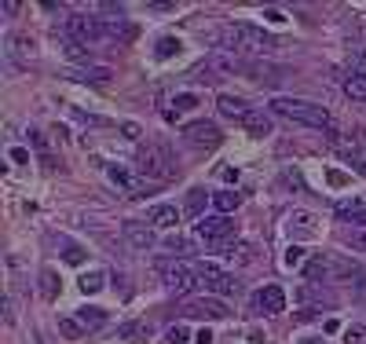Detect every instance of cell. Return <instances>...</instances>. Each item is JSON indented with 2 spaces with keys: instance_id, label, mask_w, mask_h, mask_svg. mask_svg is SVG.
Returning a JSON list of instances; mask_svg holds the SVG:
<instances>
[{
  "instance_id": "cell-24",
  "label": "cell",
  "mask_w": 366,
  "mask_h": 344,
  "mask_svg": "<svg viewBox=\"0 0 366 344\" xmlns=\"http://www.w3.org/2000/svg\"><path fill=\"white\" fill-rule=\"evenodd\" d=\"M59 333L66 337V340H81L88 330H85L81 322H77V315H62V319H59Z\"/></svg>"
},
{
  "instance_id": "cell-25",
  "label": "cell",
  "mask_w": 366,
  "mask_h": 344,
  "mask_svg": "<svg viewBox=\"0 0 366 344\" xmlns=\"http://www.w3.org/2000/svg\"><path fill=\"white\" fill-rule=\"evenodd\" d=\"M66 77H73V81H92V85H106L110 70L106 67H92V70H70Z\"/></svg>"
},
{
  "instance_id": "cell-42",
  "label": "cell",
  "mask_w": 366,
  "mask_h": 344,
  "mask_svg": "<svg viewBox=\"0 0 366 344\" xmlns=\"http://www.w3.org/2000/svg\"><path fill=\"white\" fill-rule=\"evenodd\" d=\"M304 344H323V340H304Z\"/></svg>"
},
{
  "instance_id": "cell-34",
  "label": "cell",
  "mask_w": 366,
  "mask_h": 344,
  "mask_svg": "<svg viewBox=\"0 0 366 344\" xmlns=\"http://www.w3.org/2000/svg\"><path fill=\"white\" fill-rule=\"evenodd\" d=\"M352 165H356V169H359V172L366 176V146H359V151L352 154Z\"/></svg>"
},
{
  "instance_id": "cell-1",
  "label": "cell",
  "mask_w": 366,
  "mask_h": 344,
  "mask_svg": "<svg viewBox=\"0 0 366 344\" xmlns=\"http://www.w3.org/2000/svg\"><path fill=\"white\" fill-rule=\"evenodd\" d=\"M213 41L224 48L227 55L234 59H242V55H272L279 41L272 34H264L260 26H249V22H227V26H220Z\"/></svg>"
},
{
  "instance_id": "cell-35",
  "label": "cell",
  "mask_w": 366,
  "mask_h": 344,
  "mask_svg": "<svg viewBox=\"0 0 366 344\" xmlns=\"http://www.w3.org/2000/svg\"><path fill=\"white\" fill-rule=\"evenodd\" d=\"M169 340H172V344H183V340H187V326H172V330H169Z\"/></svg>"
},
{
  "instance_id": "cell-17",
  "label": "cell",
  "mask_w": 366,
  "mask_h": 344,
  "mask_svg": "<svg viewBox=\"0 0 366 344\" xmlns=\"http://www.w3.org/2000/svg\"><path fill=\"white\" fill-rule=\"evenodd\" d=\"M103 34L106 37H114V41H121V44H129L132 37H136V26L132 22H125V19H103Z\"/></svg>"
},
{
  "instance_id": "cell-16",
  "label": "cell",
  "mask_w": 366,
  "mask_h": 344,
  "mask_svg": "<svg viewBox=\"0 0 366 344\" xmlns=\"http://www.w3.org/2000/svg\"><path fill=\"white\" fill-rule=\"evenodd\" d=\"M242 128H246L249 136H272V118L260 113V110H249L246 121H242Z\"/></svg>"
},
{
  "instance_id": "cell-18",
  "label": "cell",
  "mask_w": 366,
  "mask_h": 344,
  "mask_svg": "<svg viewBox=\"0 0 366 344\" xmlns=\"http://www.w3.org/2000/svg\"><path fill=\"white\" fill-rule=\"evenodd\" d=\"M73 315H77V322H81L88 333L99 330V326H106V311H103V308H77Z\"/></svg>"
},
{
  "instance_id": "cell-3",
  "label": "cell",
  "mask_w": 366,
  "mask_h": 344,
  "mask_svg": "<svg viewBox=\"0 0 366 344\" xmlns=\"http://www.w3.org/2000/svg\"><path fill=\"white\" fill-rule=\"evenodd\" d=\"M136 169L143 179H150V184H169V179L176 176V161H172L169 146L147 143V146H139V154H136Z\"/></svg>"
},
{
  "instance_id": "cell-28",
  "label": "cell",
  "mask_w": 366,
  "mask_h": 344,
  "mask_svg": "<svg viewBox=\"0 0 366 344\" xmlns=\"http://www.w3.org/2000/svg\"><path fill=\"white\" fill-rule=\"evenodd\" d=\"M176 52H180V41L176 37H162V41H157V59H172Z\"/></svg>"
},
{
  "instance_id": "cell-10",
  "label": "cell",
  "mask_w": 366,
  "mask_h": 344,
  "mask_svg": "<svg viewBox=\"0 0 366 344\" xmlns=\"http://www.w3.org/2000/svg\"><path fill=\"white\" fill-rule=\"evenodd\" d=\"M187 315H205V319H227V304L216 297H202L187 304Z\"/></svg>"
},
{
  "instance_id": "cell-39",
  "label": "cell",
  "mask_w": 366,
  "mask_h": 344,
  "mask_svg": "<svg viewBox=\"0 0 366 344\" xmlns=\"http://www.w3.org/2000/svg\"><path fill=\"white\" fill-rule=\"evenodd\" d=\"M330 184H333V187H344L348 179H344V172H330Z\"/></svg>"
},
{
  "instance_id": "cell-2",
  "label": "cell",
  "mask_w": 366,
  "mask_h": 344,
  "mask_svg": "<svg viewBox=\"0 0 366 344\" xmlns=\"http://www.w3.org/2000/svg\"><path fill=\"white\" fill-rule=\"evenodd\" d=\"M272 113L286 121H297V125H311V128H333L330 110L311 103V99H293V95H275L272 99Z\"/></svg>"
},
{
  "instance_id": "cell-15",
  "label": "cell",
  "mask_w": 366,
  "mask_h": 344,
  "mask_svg": "<svg viewBox=\"0 0 366 344\" xmlns=\"http://www.w3.org/2000/svg\"><path fill=\"white\" fill-rule=\"evenodd\" d=\"M216 110L224 113V118L238 121V125H242V121H246V113H249V106H246L242 99H234V95H220V99H216Z\"/></svg>"
},
{
  "instance_id": "cell-36",
  "label": "cell",
  "mask_w": 366,
  "mask_h": 344,
  "mask_svg": "<svg viewBox=\"0 0 366 344\" xmlns=\"http://www.w3.org/2000/svg\"><path fill=\"white\" fill-rule=\"evenodd\" d=\"M187 106H195V95H176V110H187Z\"/></svg>"
},
{
  "instance_id": "cell-19",
  "label": "cell",
  "mask_w": 366,
  "mask_h": 344,
  "mask_svg": "<svg viewBox=\"0 0 366 344\" xmlns=\"http://www.w3.org/2000/svg\"><path fill=\"white\" fill-rule=\"evenodd\" d=\"M213 205H216L220 216H231V212L242 205V194H238V191H216L213 194Z\"/></svg>"
},
{
  "instance_id": "cell-41",
  "label": "cell",
  "mask_w": 366,
  "mask_h": 344,
  "mask_svg": "<svg viewBox=\"0 0 366 344\" xmlns=\"http://www.w3.org/2000/svg\"><path fill=\"white\" fill-rule=\"evenodd\" d=\"M356 297H359V301L366 304V278H363V282H359V289H356Z\"/></svg>"
},
{
  "instance_id": "cell-12",
  "label": "cell",
  "mask_w": 366,
  "mask_h": 344,
  "mask_svg": "<svg viewBox=\"0 0 366 344\" xmlns=\"http://www.w3.org/2000/svg\"><path fill=\"white\" fill-rule=\"evenodd\" d=\"M304 278L308 282H330L333 278V256H311L304 264Z\"/></svg>"
},
{
  "instance_id": "cell-26",
  "label": "cell",
  "mask_w": 366,
  "mask_h": 344,
  "mask_svg": "<svg viewBox=\"0 0 366 344\" xmlns=\"http://www.w3.org/2000/svg\"><path fill=\"white\" fill-rule=\"evenodd\" d=\"M59 289H62V286H59V275H55L52 268L41 271V297H44V301H55Z\"/></svg>"
},
{
  "instance_id": "cell-9",
  "label": "cell",
  "mask_w": 366,
  "mask_h": 344,
  "mask_svg": "<svg viewBox=\"0 0 366 344\" xmlns=\"http://www.w3.org/2000/svg\"><path fill=\"white\" fill-rule=\"evenodd\" d=\"M125 242H129L132 249L147 253V249H154V245H157V235L150 231L147 223H125Z\"/></svg>"
},
{
  "instance_id": "cell-31",
  "label": "cell",
  "mask_w": 366,
  "mask_h": 344,
  "mask_svg": "<svg viewBox=\"0 0 366 344\" xmlns=\"http://www.w3.org/2000/svg\"><path fill=\"white\" fill-rule=\"evenodd\" d=\"M300 264H304V249L290 245V249H286V268H300Z\"/></svg>"
},
{
  "instance_id": "cell-44",
  "label": "cell",
  "mask_w": 366,
  "mask_h": 344,
  "mask_svg": "<svg viewBox=\"0 0 366 344\" xmlns=\"http://www.w3.org/2000/svg\"><path fill=\"white\" fill-rule=\"evenodd\" d=\"M363 245H366V235H363Z\"/></svg>"
},
{
  "instance_id": "cell-22",
  "label": "cell",
  "mask_w": 366,
  "mask_h": 344,
  "mask_svg": "<svg viewBox=\"0 0 366 344\" xmlns=\"http://www.w3.org/2000/svg\"><path fill=\"white\" fill-rule=\"evenodd\" d=\"M77 286H81V293H85V297H88V293H99V289L106 286V271H99V268L85 271V275H81V282H77Z\"/></svg>"
},
{
  "instance_id": "cell-5",
  "label": "cell",
  "mask_w": 366,
  "mask_h": 344,
  "mask_svg": "<svg viewBox=\"0 0 366 344\" xmlns=\"http://www.w3.org/2000/svg\"><path fill=\"white\" fill-rule=\"evenodd\" d=\"M231 235H234V220L220 216V212H216V216H198V223H195V238L205 242V245H213L216 253L231 242Z\"/></svg>"
},
{
  "instance_id": "cell-4",
  "label": "cell",
  "mask_w": 366,
  "mask_h": 344,
  "mask_svg": "<svg viewBox=\"0 0 366 344\" xmlns=\"http://www.w3.org/2000/svg\"><path fill=\"white\" fill-rule=\"evenodd\" d=\"M157 271H162L165 289L176 293V297H187L198 286V260H165Z\"/></svg>"
},
{
  "instance_id": "cell-13",
  "label": "cell",
  "mask_w": 366,
  "mask_h": 344,
  "mask_svg": "<svg viewBox=\"0 0 366 344\" xmlns=\"http://www.w3.org/2000/svg\"><path fill=\"white\" fill-rule=\"evenodd\" d=\"M147 220H150L154 227H165V231H172V227L180 223V209H176V205H150Z\"/></svg>"
},
{
  "instance_id": "cell-40",
  "label": "cell",
  "mask_w": 366,
  "mask_h": 344,
  "mask_svg": "<svg viewBox=\"0 0 366 344\" xmlns=\"http://www.w3.org/2000/svg\"><path fill=\"white\" fill-rule=\"evenodd\" d=\"M125 136H129V139H139V125L129 121V125H125Z\"/></svg>"
},
{
  "instance_id": "cell-32",
  "label": "cell",
  "mask_w": 366,
  "mask_h": 344,
  "mask_svg": "<svg viewBox=\"0 0 366 344\" xmlns=\"http://www.w3.org/2000/svg\"><path fill=\"white\" fill-rule=\"evenodd\" d=\"M165 245H169V249H172V253H180V260H183V256L190 253V242H187V238H180V235H176V238H169Z\"/></svg>"
},
{
  "instance_id": "cell-21",
  "label": "cell",
  "mask_w": 366,
  "mask_h": 344,
  "mask_svg": "<svg viewBox=\"0 0 366 344\" xmlns=\"http://www.w3.org/2000/svg\"><path fill=\"white\" fill-rule=\"evenodd\" d=\"M150 333H154V326H150V322H125L121 330H118L121 340H147Z\"/></svg>"
},
{
  "instance_id": "cell-43",
  "label": "cell",
  "mask_w": 366,
  "mask_h": 344,
  "mask_svg": "<svg viewBox=\"0 0 366 344\" xmlns=\"http://www.w3.org/2000/svg\"><path fill=\"white\" fill-rule=\"evenodd\" d=\"M363 67H366V52H363Z\"/></svg>"
},
{
  "instance_id": "cell-20",
  "label": "cell",
  "mask_w": 366,
  "mask_h": 344,
  "mask_svg": "<svg viewBox=\"0 0 366 344\" xmlns=\"http://www.w3.org/2000/svg\"><path fill=\"white\" fill-rule=\"evenodd\" d=\"M344 92L352 95V99H359V103H366V70H352L344 77Z\"/></svg>"
},
{
  "instance_id": "cell-27",
  "label": "cell",
  "mask_w": 366,
  "mask_h": 344,
  "mask_svg": "<svg viewBox=\"0 0 366 344\" xmlns=\"http://www.w3.org/2000/svg\"><path fill=\"white\" fill-rule=\"evenodd\" d=\"M8 44H11V52L19 55V59H22V55H34V48H37V44H34V37H26V34H11V37H8Z\"/></svg>"
},
{
  "instance_id": "cell-38",
  "label": "cell",
  "mask_w": 366,
  "mask_h": 344,
  "mask_svg": "<svg viewBox=\"0 0 366 344\" xmlns=\"http://www.w3.org/2000/svg\"><path fill=\"white\" fill-rule=\"evenodd\" d=\"M195 344H213V333H209V330H198V333H195Z\"/></svg>"
},
{
  "instance_id": "cell-29",
  "label": "cell",
  "mask_w": 366,
  "mask_h": 344,
  "mask_svg": "<svg viewBox=\"0 0 366 344\" xmlns=\"http://www.w3.org/2000/svg\"><path fill=\"white\" fill-rule=\"evenodd\" d=\"M62 256H66L70 264H81V260H85V249H81V245H73V242H62Z\"/></svg>"
},
{
  "instance_id": "cell-33",
  "label": "cell",
  "mask_w": 366,
  "mask_h": 344,
  "mask_svg": "<svg viewBox=\"0 0 366 344\" xmlns=\"http://www.w3.org/2000/svg\"><path fill=\"white\" fill-rule=\"evenodd\" d=\"M202 198H205V191H190V198H187V212H202Z\"/></svg>"
},
{
  "instance_id": "cell-23",
  "label": "cell",
  "mask_w": 366,
  "mask_h": 344,
  "mask_svg": "<svg viewBox=\"0 0 366 344\" xmlns=\"http://www.w3.org/2000/svg\"><path fill=\"white\" fill-rule=\"evenodd\" d=\"M220 253H224L231 264H249V260H253V249H249V245H242V242H227Z\"/></svg>"
},
{
  "instance_id": "cell-8",
  "label": "cell",
  "mask_w": 366,
  "mask_h": 344,
  "mask_svg": "<svg viewBox=\"0 0 366 344\" xmlns=\"http://www.w3.org/2000/svg\"><path fill=\"white\" fill-rule=\"evenodd\" d=\"M183 136H187V143H195V146H220V139H224L213 121H190L183 128Z\"/></svg>"
},
{
  "instance_id": "cell-6",
  "label": "cell",
  "mask_w": 366,
  "mask_h": 344,
  "mask_svg": "<svg viewBox=\"0 0 366 344\" xmlns=\"http://www.w3.org/2000/svg\"><path fill=\"white\" fill-rule=\"evenodd\" d=\"M198 286H205V293H213V297H234L238 293L234 275L220 271L216 264H198Z\"/></svg>"
},
{
  "instance_id": "cell-37",
  "label": "cell",
  "mask_w": 366,
  "mask_h": 344,
  "mask_svg": "<svg viewBox=\"0 0 366 344\" xmlns=\"http://www.w3.org/2000/svg\"><path fill=\"white\" fill-rule=\"evenodd\" d=\"M11 161H19V165H26V161H29V154L22 151V146H15V151H11Z\"/></svg>"
},
{
  "instance_id": "cell-7",
  "label": "cell",
  "mask_w": 366,
  "mask_h": 344,
  "mask_svg": "<svg viewBox=\"0 0 366 344\" xmlns=\"http://www.w3.org/2000/svg\"><path fill=\"white\" fill-rule=\"evenodd\" d=\"M66 34L73 37V44H92L103 41V19H92V15H70L66 19Z\"/></svg>"
},
{
  "instance_id": "cell-30",
  "label": "cell",
  "mask_w": 366,
  "mask_h": 344,
  "mask_svg": "<svg viewBox=\"0 0 366 344\" xmlns=\"http://www.w3.org/2000/svg\"><path fill=\"white\" fill-rule=\"evenodd\" d=\"M344 344H366V326H348V330H344Z\"/></svg>"
},
{
  "instance_id": "cell-14",
  "label": "cell",
  "mask_w": 366,
  "mask_h": 344,
  "mask_svg": "<svg viewBox=\"0 0 366 344\" xmlns=\"http://www.w3.org/2000/svg\"><path fill=\"white\" fill-rule=\"evenodd\" d=\"M337 216L352 220V223H366V198H341L337 202Z\"/></svg>"
},
{
  "instance_id": "cell-11",
  "label": "cell",
  "mask_w": 366,
  "mask_h": 344,
  "mask_svg": "<svg viewBox=\"0 0 366 344\" xmlns=\"http://www.w3.org/2000/svg\"><path fill=\"white\" fill-rule=\"evenodd\" d=\"M257 308L264 311V315H279V311H286V293L279 286H264L257 293Z\"/></svg>"
}]
</instances>
